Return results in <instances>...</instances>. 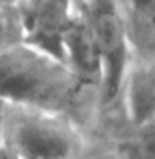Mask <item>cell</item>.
<instances>
[{
    "mask_svg": "<svg viewBox=\"0 0 155 159\" xmlns=\"http://www.w3.org/2000/svg\"><path fill=\"white\" fill-rule=\"evenodd\" d=\"M19 0H0V7H14Z\"/></svg>",
    "mask_w": 155,
    "mask_h": 159,
    "instance_id": "5bb4252c",
    "label": "cell"
},
{
    "mask_svg": "<svg viewBox=\"0 0 155 159\" xmlns=\"http://www.w3.org/2000/svg\"><path fill=\"white\" fill-rule=\"evenodd\" d=\"M127 32L133 57L155 61V7L142 17L128 19Z\"/></svg>",
    "mask_w": 155,
    "mask_h": 159,
    "instance_id": "ba28073f",
    "label": "cell"
},
{
    "mask_svg": "<svg viewBox=\"0 0 155 159\" xmlns=\"http://www.w3.org/2000/svg\"><path fill=\"white\" fill-rule=\"evenodd\" d=\"M0 99L68 116L88 134L105 137L97 89L60 59L24 42L0 55Z\"/></svg>",
    "mask_w": 155,
    "mask_h": 159,
    "instance_id": "6da1fadb",
    "label": "cell"
},
{
    "mask_svg": "<svg viewBox=\"0 0 155 159\" xmlns=\"http://www.w3.org/2000/svg\"><path fill=\"white\" fill-rule=\"evenodd\" d=\"M100 139L68 116L15 102L3 107V141L20 159H74Z\"/></svg>",
    "mask_w": 155,
    "mask_h": 159,
    "instance_id": "7a4b0ae2",
    "label": "cell"
},
{
    "mask_svg": "<svg viewBox=\"0 0 155 159\" xmlns=\"http://www.w3.org/2000/svg\"><path fill=\"white\" fill-rule=\"evenodd\" d=\"M24 42L22 25L15 7H0V55Z\"/></svg>",
    "mask_w": 155,
    "mask_h": 159,
    "instance_id": "9c48e42d",
    "label": "cell"
},
{
    "mask_svg": "<svg viewBox=\"0 0 155 159\" xmlns=\"http://www.w3.org/2000/svg\"><path fill=\"white\" fill-rule=\"evenodd\" d=\"M115 159H155V117L110 137Z\"/></svg>",
    "mask_w": 155,
    "mask_h": 159,
    "instance_id": "52a82bcc",
    "label": "cell"
},
{
    "mask_svg": "<svg viewBox=\"0 0 155 159\" xmlns=\"http://www.w3.org/2000/svg\"><path fill=\"white\" fill-rule=\"evenodd\" d=\"M125 19H137L145 15L155 7V0H122Z\"/></svg>",
    "mask_w": 155,
    "mask_h": 159,
    "instance_id": "30bf717a",
    "label": "cell"
},
{
    "mask_svg": "<svg viewBox=\"0 0 155 159\" xmlns=\"http://www.w3.org/2000/svg\"><path fill=\"white\" fill-rule=\"evenodd\" d=\"M3 107H5V101L0 99V143L3 141Z\"/></svg>",
    "mask_w": 155,
    "mask_h": 159,
    "instance_id": "4fadbf2b",
    "label": "cell"
},
{
    "mask_svg": "<svg viewBox=\"0 0 155 159\" xmlns=\"http://www.w3.org/2000/svg\"><path fill=\"white\" fill-rule=\"evenodd\" d=\"M14 7L22 25L24 44L65 62L63 40L75 15L74 0H19Z\"/></svg>",
    "mask_w": 155,
    "mask_h": 159,
    "instance_id": "277c9868",
    "label": "cell"
},
{
    "mask_svg": "<svg viewBox=\"0 0 155 159\" xmlns=\"http://www.w3.org/2000/svg\"><path fill=\"white\" fill-rule=\"evenodd\" d=\"M0 159H20V157L17 156V152L5 143V141H2V143H0Z\"/></svg>",
    "mask_w": 155,
    "mask_h": 159,
    "instance_id": "7c38bea8",
    "label": "cell"
},
{
    "mask_svg": "<svg viewBox=\"0 0 155 159\" xmlns=\"http://www.w3.org/2000/svg\"><path fill=\"white\" fill-rule=\"evenodd\" d=\"M118 107L122 117L120 131L142 126L155 117V61L132 55L123 74Z\"/></svg>",
    "mask_w": 155,
    "mask_h": 159,
    "instance_id": "5b68a950",
    "label": "cell"
},
{
    "mask_svg": "<svg viewBox=\"0 0 155 159\" xmlns=\"http://www.w3.org/2000/svg\"><path fill=\"white\" fill-rule=\"evenodd\" d=\"M77 10L88 24L103 62L100 87V112L103 136L110 137L122 129L120 87L132 59L127 19L122 0H74Z\"/></svg>",
    "mask_w": 155,
    "mask_h": 159,
    "instance_id": "3957f363",
    "label": "cell"
},
{
    "mask_svg": "<svg viewBox=\"0 0 155 159\" xmlns=\"http://www.w3.org/2000/svg\"><path fill=\"white\" fill-rule=\"evenodd\" d=\"M63 57H65L67 66L85 82L93 85L100 96L103 77L102 55L98 52V47L95 44V39L92 35L88 24L80 15L77 7L74 20H72L65 40H63Z\"/></svg>",
    "mask_w": 155,
    "mask_h": 159,
    "instance_id": "8992f818",
    "label": "cell"
},
{
    "mask_svg": "<svg viewBox=\"0 0 155 159\" xmlns=\"http://www.w3.org/2000/svg\"><path fill=\"white\" fill-rule=\"evenodd\" d=\"M74 159H115V154H114V148H112L110 139L109 137H103L90 151H87L79 157H74Z\"/></svg>",
    "mask_w": 155,
    "mask_h": 159,
    "instance_id": "8fae6325",
    "label": "cell"
}]
</instances>
